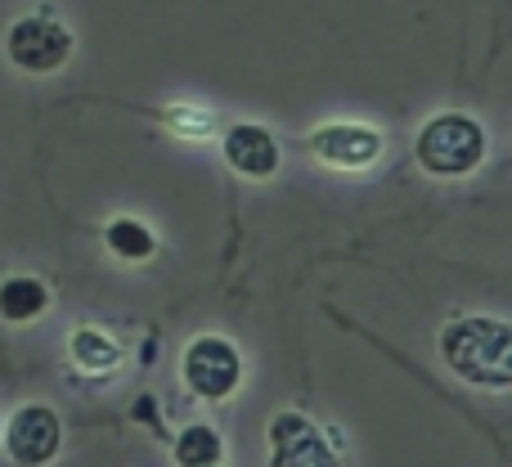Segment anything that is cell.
Segmentation results:
<instances>
[{"label":"cell","mask_w":512,"mask_h":467,"mask_svg":"<svg viewBox=\"0 0 512 467\" xmlns=\"http://www.w3.org/2000/svg\"><path fill=\"white\" fill-rule=\"evenodd\" d=\"M441 360L454 378L486 391L512 387V324L495 315H463L441 328Z\"/></svg>","instance_id":"cell-1"},{"label":"cell","mask_w":512,"mask_h":467,"mask_svg":"<svg viewBox=\"0 0 512 467\" xmlns=\"http://www.w3.org/2000/svg\"><path fill=\"white\" fill-rule=\"evenodd\" d=\"M486 149H490L486 126L472 113H436L414 140L418 167L436 180L472 176V171L486 162Z\"/></svg>","instance_id":"cell-2"},{"label":"cell","mask_w":512,"mask_h":467,"mask_svg":"<svg viewBox=\"0 0 512 467\" xmlns=\"http://www.w3.org/2000/svg\"><path fill=\"white\" fill-rule=\"evenodd\" d=\"M243 378V360L225 337H198L185 351V382L194 396L203 400H225Z\"/></svg>","instance_id":"cell-3"},{"label":"cell","mask_w":512,"mask_h":467,"mask_svg":"<svg viewBox=\"0 0 512 467\" xmlns=\"http://www.w3.org/2000/svg\"><path fill=\"white\" fill-rule=\"evenodd\" d=\"M5 50L23 72H54L72 54V36L54 18H23L9 27Z\"/></svg>","instance_id":"cell-4"},{"label":"cell","mask_w":512,"mask_h":467,"mask_svg":"<svg viewBox=\"0 0 512 467\" xmlns=\"http://www.w3.org/2000/svg\"><path fill=\"white\" fill-rule=\"evenodd\" d=\"M310 153H315L319 162H328V167L364 171L382 158V135L360 122H328L310 135Z\"/></svg>","instance_id":"cell-5"},{"label":"cell","mask_w":512,"mask_h":467,"mask_svg":"<svg viewBox=\"0 0 512 467\" xmlns=\"http://www.w3.org/2000/svg\"><path fill=\"white\" fill-rule=\"evenodd\" d=\"M270 467H337V454L310 418L279 414L270 423Z\"/></svg>","instance_id":"cell-6"},{"label":"cell","mask_w":512,"mask_h":467,"mask_svg":"<svg viewBox=\"0 0 512 467\" xmlns=\"http://www.w3.org/2000/svg\"><path fill=\"white\" fill-rule=\"evenodd\" d=\"M59 418H54V409L45 405H27L14 414V423H9V454H14V463L23 467H41L50 463L54 454H59Z\"/></svg>","instance_id":"cell-7"},{"label":"cell","mask_w":512,"mask_h":467,"mask_svg":"<svg viewBox=\"0 0 512 467\" xmlns=\"http://www.w3.org/2000/svg\"><path fill=\"white\" fill-rule=\"evenodd\" d=\"M225 162H230L234 171H243V176H274L279 171V144H274V135L265 131V126H234L230 135H225Z\"/></svg>","instance_id":"cell-8"},{"label":"cell","mask_w":512,"mask_h":467,"mask_svg":"<svg viewBox=\"0 0 512 467\" xmlns=\"http://www.w3.org/2000/svg\"><path fill=\"white\" fill-rule=\"evenodd\" d=\"M45 310V288L36 279H5L0 283V315L9 324H27Z\"/></svg>","instance_id":"cell-9"},{"label":"cell","mask_w":512,"mask_h":467,"mask_svg":"<svg viewBox=\"0 0 512 467\" xmlns=\"http://www.w3.org/2000/svg\"><path fill=\"white\" fill-rule=\"evenodd\" d=\"M72 360L90 373H104L122 360V346H117L113 337L95 333V328H81V333H72Z\"/></svg>","instance_id":"cell-10"},{"label":"cell","mask_w":512,"mask_h":467,"mask_svg":"<svg viewBox=\"0 0 512 467\" xmlns=\"http://www.w3.org/2000/svg\"><path fill=\"white\" fill-rule=\"evenodd\" d=\"M176 463L180 467H216L221 463V436L212 427H185L176 436Z\"/></svg>","instance_id":"cell-11"},{"label":"cell","mask_w":512,"mask_h":467,"mask_svg":"<svg viewBox=\"0 0 512 467\" xmlns=\"http://www.w3.org/2000/svg\"><path fill=\"white\" fill-rule=\"evenodd\" d=\"M104 238H108V247H113V252L122 256V261H144V256L153 252V234L144 230L140 221H126V216H122V221L108 225V234H104Z\"/></svg>","instance_id":"cell-12"}]
</instances>
